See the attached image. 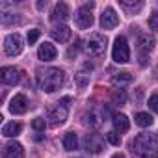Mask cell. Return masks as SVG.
<instances>
[{
	"mask_svg": "<svg viewBox=\"0 0 158 158\" xmlns=\"http://www.w3.org/2000/svg\"><path fill=\"white\" fill-rule=\"evenodd\" d=\"M149 28L154 30V32H158V11H154V13L149 17Z\"/></svg>",
	"mask_w": 158,
	"mask_h": 158,
	"instance_id": "28",
	"label": "cell"
},
{
	"mask_svg": "<svg viewBox=\"0 0 158 158\" xmlns=\"http://www.w3.org/2000/svg\"><path fill=\"white\" fill-rule=\"evenodd\" d=\"M32 127H34L35 130H39V132H41V130H45L47 123H45V119H43V117H35V119L32 121Z\"/></svg>",
	"mask_w": 158,
	"mask_h": 158,
	"instance_id": "27",
	"label": "cell"
},
{
	"mask_svg": "<svg viewBox=\"0 0 158 158\" xmlns=\"http://www.w3.org/2000/svg\"><path fill=\"white\" fill-rule=\"evenodd\" d=\"M37 82H39V88L45 93H54L56 89H60L63 86V82H65V73L60 67H48L45 71H39Z\"/></svg>",
	"mask_w": 158,
	"mask_h": 158,
	"instance_id": "2",
	"label": "cell"
},
{
	"mask_svg": "<svg viewBox=\"0 0 158 158\" xmlns=\"http://www.w3.org/2000/svg\"><path fill=\"white\" fill-rule=\"evenodd\" d=\"M37 56H39L41 61H52L58 56V50H56V47L52 43H43V45H39Z\"/></svg>",
	"mask_w": 158,
	"mask_h": 158,
	"instance_id": "15",
	"label": "cell"
},
{
	"mask_svg": "<svg viewBox=\"0 0 158 158\" xmlns=\"http://www.w3.org/2000/svg\"><path fill=\"white\" fill-rule=\"evenodd\" d=\"M21 19L19 17H13V13H4L2 15V24H13V23H19Z\"/></svg>",
	"mask_w": 158,
	"mask_h": 158,
	"instance_id": "26",
	"label": "cell"
},
{
	"mask_svg": "<svg viewBox=\"0 0 158 158\" xmlns=\"http://www.w3.org/2000/svg\"><path fill=\"white\" fill-rule=\"evenodd\" d=\"M112 121H114V128H115V132H117V134H123V132H127V130L130 128L128 117H127L125 114H115Z\"/></svg>",
	"mask_w": 158,
	"mask_h": 158,
	"instance_id": "18",
	"label": "cell"
},
{
	"mask_svg": "<svg viewBox=\"0 0 158 158\" xmlns=\"http://www.w3.org/2000/svg\"><path fill=\"white\" fill-rule=\"evenodd\" d=\"M86 52H89L91 56H101L106 50V37L102 34H91L86 39Z\"/></svg>",
	"mask_w": 158,
	"mask_h": 158,
	"instance_id": "4",
	"label": "cell"
},
{
	"mask_svg": "<svg viewBox=\"0 0 158 158\" xmlns=\"http://www.w3.org/2000/svg\"><path fill=\"white\" fill-rule=\"evenodd\" d=\"M152 47H154V37L152 35H149V34H139L138 35V52H139V63L141 65H145V58H147V54L152 50Z\"/></svg>",
	"mask_w": 158,
	"mask_h": 158,
	"instance_id": "6",
	"label": "cell"
},
{
	"mask_svg": "<svg viewBox=\"0 0 158 158\" xmlns=\"http://www.w3.org/2000/svg\"><path fill=\"white\" fill-rule=\"evenodd\" d=\"M117 24H119V15L115 13L114 8H106V10L102 11V15H101V26H102L104 30H112V28H115Z\"/></svg>",
	"mask_w": 158,
	"mask_h": 158,
	"instance_id": "11",
	"label": "cell"
},
{
	"mask_svg": "<svg viewBox=\"0 0 158 158\" xmlns=\"http://www.w3.org/2000/svg\"><path fill=\"white\" fill-rule=\"evenodd\" d=\"M112 158H125V154H121V152H115V154H114Z\"/></svg>",
	"mask_w": 158,
	"mask_h": 158,
	"instance_id": "31",
	"label": "cell"
},
{
	"mask_svg": "<svg viewBox=\"0 0 158 158\" xmlns=\"http://www.w3.org/2000/svg\"><path fill=\"white\" fill-rule=\"evenodd\" d=\"M21 132H23V125H21V123H15V121L6 123L4 128H2V134H4L6 138H15V136H19Z\"/></svg>",
	"mask_w": 158,
	"mask_h": 158,
	"instance_id": "20",
	"label": "cell"
},
{
	"mask_svg": "<svg viewBox=\"0 0 158 158\" xmlns=\"http://www.w3.org/2000/svg\"><path fill=\"white\" fill-rule=\"evenodd\" d=\"M26 110H28V99H26V95L17 93V95L10 101V112L15 114V115H21V114H24Z\"/></svg>",
	"mask_w": 158,
	"mask_h": 158,
	"instance_id": "12",
	"label": "cell"
},
{
	"mask_svg": "<svg viewBox=\"0 0 158 158\" xmlns=\"http://www.w3.org/2000/svg\"><path fill=\"white\" fill-rule=\"evenodd\" d=\"M0 80H2V84L15 86L21 80V73L17 67H2L0 69Z\"/></svg>",
	"mask_w": 158,
	"mask_h": 158,
	"instance_id": "10",
	"label": "cell"
},
{
	"mask_svg": "<svg viewBox=\"0 0 158 158\" xmlns=\"http://www.w3.org/2000/svg\"><path fill=\"white\" fill-rule=\"evenodd\" d=\"M134 121H136V125H138V127L147 128V127H151V125H152V115H149L147 112H138V114L134 115Z\"/></svg>",
	"mask_w": 158,
	"mask_h": 158,
	"instance_id": "21",
	"label": "cell"
},
{
	"mask_svg": "<svg viewBox=\"0 0 158 158\" xmlns=\"http://www.w3.org/2000/svg\"><path fill=\"white\" fill-rule=\"evenodd\" d=\"M48 119H50V125L52 127L63 125L65 119H67V106L61 104V102H58V106H54V108L48 110Z\"/></svg>",
	"mask_w": 158,
	"mask_h": 158,
	"instance_id": "9",
	"label": "cell"
},
{
	"mask_svg": "<svg viewBox=\"0 0 158 158\" xmlns=\"http://www.w3.org/2000/svg\"><path fill=\"white\" fill-rule=\"evenodd\" d=\"M149 108H151L154 114H158V93L149 97Z\"/></svg>",
	"mask_w": 158,
	"mask_h": 158,
	"instance_id": "30",
	"label": "cell"
},
{
	"mask_svg": "<svg viewBox=\"0 0 158 158\" xmlns=\"http://www.w3.org/2000/svg\"><path fill=\"white\" fill-rule=\"evenodd\" d=\"M112 58H114L115 63H127L130 60V48H128V43H127L125 35L115 37L114 48H112Z\"/></svg>",
	"mask_w": 158,
	"mask_h": 158,
	"instance_id": "3",
	"label": "cell"
},
{
	"mask_svg": "<svg viewBox=\"0 0 158 158\" xmlns=\"http://www.w3.org/2000/svg\"><path fill=\"white\" fill-rule=\"evenodd\" d=\"M106 121V110L104 108H91L86 115H84V123L91 128H97L101 127L102 123Z\"/></svg>",
	"mask_w": 158,
	"mask_h": 158,
	"instance_id": "8",
	"label": "cell"
},
{
	"mask_svg": "<svg viewBox=\"0 0 158 158\" xmlns=\"http://www.w3.org/2000/svg\"><path fill=\"white\" fill-rule=\"evenodd\" d=\"M106 138H108V141H110L112 145H115V147H119V145H121V136H119L115 130L108 132V134H106Z\"/></svg>",
	"mask_w": 158,
	"mask_h": 158,
	"instance_id": "24",
	"label": "cell"
},
{
	"mask_svg": "<svg viewBox=\"0 0 158 158\" xmlns=\"http://www.w3.org/2000/svg\"><path fill=\"white\" fill-rule=\"evenodd\" d=\"M67 17H69V6L65 2H58L50 13V19L52 21H65Z\"/></svg>",
	"mask_w": 158,
	"mask_h": 158,
	"instance_id": "17",
	"label": "cell"
},
{
	"mask_svg": "<svg viewBox=\"0 0 158 158\" xmlns=\"http://www.w3.org/2000/svg\"><path fill=\"white\" fill-rule=\"evenodd\" d=\"M93 6L95 4L89 2V4H84L82 8H78V11H76V24H78V28H82V30L91 28V24H93V13H91Z\"/></svg>",
	"mask_w": 158,
	"mask_h": 158,
	"instance_id": "5",
	"label": "cell"
},
{
	"mask_svg": "<svg viewBox=\"0 0 158 158\" xmlns=\"http://www.w3.org/2000/svg\"><path fill=\"white\" fill-rule=\"evenodd\" d=\"M112 99H114V102H115V104H123V102H125V99H127V95H125V91H119V93H117V91H114V93H112Z\"/></svg>",
	"mask_w": 158,
	"mask_h": 158,
	"instance_id": "29",
	"label": "cell"
},
{
	"mask_svg": "<svg viewBox=\"0 0 158 158\" xmlns=\"http://www.w3.org/2000/svg\"><path fill=\"white\" fill-rule=\"evenodd\" d=\"M50 35H52V39H56L60 43H67L71 39V28L65 24H58L50 30Z\"/></svg>",
	"mask_w": 158,
	"mask_h": 158,
	"instance_id": "16",
	"label": "cell"
},
{
	"mask_svg": "<svg viewBox=\"0 0 158 158\" xmlns=\"http://www.w3.org/2000/svg\"><path fill=\"white\" fill-rule=\"evenodd\" d=\"M39 37H41V30L34 28V30H30V32H28V43H30V45H34Z\"/></svg>",
	"mask_w": 158,
	"mask_h": 158,
	"instance_id": "25",
	"label": "cell"
},
{
	"mask_svg": "<svg viewBox=\"0 0 158 158\" xmlns=\"http://www.w3.org/2000/svg\"><path fill=\"white\" fill-rule=\"evenodd\" d=\"M88 80H89V73H84V71H78V74H76V84L80 86V88H84V86L88 84Z\"/></svg>",
	"mask_w": 158,
	"mask_h": 158,
	"instance_id": "23",
	"label": "cell"
},
{
	"mask_svg": "<svg viewBox=\"0 0 158 158\" xmlns=\"http://www.w3.org/2000/svg\"><path fill=\"white\" fill-rule=\"evenodd\" d=\"M86 149H88L89 152H93V154L101 152V151L104 149V139H102V136H99V134H88V138H86Z\"/></svg>",
	"mask_w": 158,
	"mask_h": 158,
	"instance_id": "14",
	"label": "cell"
},
{
	"mask_svg": "<svg viewBox=\"0 0 158 158\" xmlns=\"http://www.w3.org/2000/svg\"><path fill=\"white\" fill-rule=\"evenodd\" d=\"M23 50V37L19 34H10L4 39V52L8 56H17Z\"/></svg>",
	"mask_w": 158,
	"mask_h": 158,
	"instance_id": "7",
	"label": "cell"
},
{
	"mask_svg": "<svg viewBox=\"0 0 158 158\" xmlns=\"http://www.w3.org/2000/svg\"><path fill=\"white\" fill-rule=\"evenodd\" d=\"M130 152L134 158H158V136L138 134L130 141Z\"/></svg>",
	"mask_w": 158,
	"mask_h": 158,
	"instance_id": "1",
	"label": "cell"
},
{
	"mask_svg": "<svg viewBox=\"0 0 158 158\" xmlns=\"http://www.w3.org/2000/svg\"><path fill=\"white\" fill-rule=\"evenodd\" d=\"M63 147H65V151H74V149L78 147V138H76L74 132H69V134L63 138Z\"/></svg>",
	"mask_w": 158,
	"mask_h": 158,
	"instance_id": "22",
	"label": "cell"
},
{
	"mask_svg": "<svg viewBox=\"0 0 158 158\" xmlns=\"http://www.w3.org/2000/svg\"><path fill=\"white\" fill-rule=\"evenodd\" d=\"M112 84L115 86V88H123V86H128V84H132V74L130 73H115L114 76H112Z\"/></svg>",
	"mask_w": 158,
	"mask_h": 158,
	"instance_id": "19",
	"label": "cell"
},
{
	"mask_svg": "<svg viewBox=\"0 0 158 158\" xmlns=\"http://www.w3.org/2000/svg\"><path fill=\"white\" fill-rule=\"evenodd\" d=\"M23 156H24V149L19 141H10L2 149V158H23Z\"/></svg>",
	"mask_w": 158,
	"mask_h": 158,
	"instance_id": "13",
	"label": "cell"
}]
</instances>
